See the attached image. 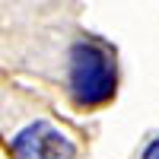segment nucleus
I'll return each mask as SVG.
<instances>
[{"instance_id": "2", "label": "nucleus", "mask_w": 159, "mask_h": 159, "mask_svg": "<svg viewBox=\"0 0 159 159\" xmlns=\"http://www.w3.org/2000/svg\"><path fill=\"white\" fill-rule=\"evenodd\" d=\"M67 99L76 108H102L118 92V54L96 35H80L67 51Z\"/></svg>"}, {"instance_id": "1", "label": "nucleus", "mask_w": 159, "mask_h": 159, "mask_svg": "<svg viewBox=\"0 0 159 159\" xmlns=\"http://www.w3.org/2000/svg\"><path fill=\"white\" fill-rule=\"evenodd\" d=\"M0 147L10 159H86L89 140L45 99L0 80Z\"/></svg>"}, {"instance_id": "3", "label": "nucleus", "mask_w": 159, "mask_h": 159, "mask_svg": "<svg viewBox=\"0 0 159 159\" xmlns=\"http://www.w3.org/2000/svg\"><path fill=\"white\" fill-rule=\"evenodd\" d=\"M130 159H159V130L147 134V140L134 150V156H130Z\"/></svg>"}]
</instances>
